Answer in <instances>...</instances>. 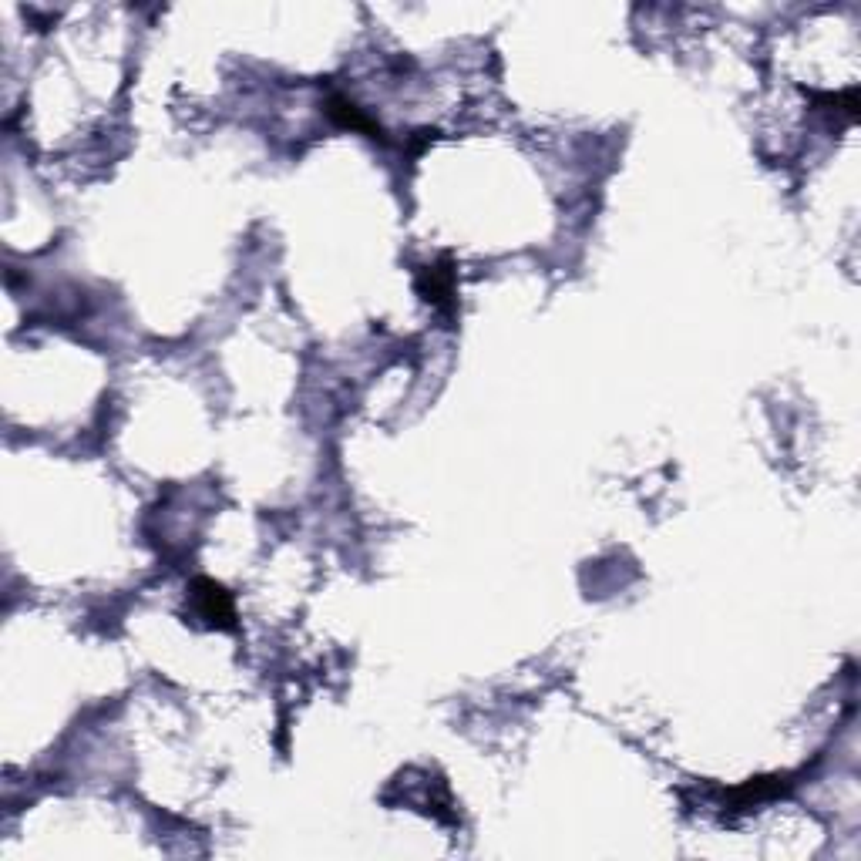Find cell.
<instances>
[{
	"label": "cell",
	"instance_id": "cell-1",
	"mask_svg": "<svg viewBox=\"0 0 861 861\" xmlns=\"http://www.w3.org/2000/svg\"><path fill=\"white\" fill-rule=\"evenodd\" d=\"M196 592V606H199V616L206 619V623L212 626H233V599H229V592L216 586L212 579H199L196 586H192Z\"/></svg>",
	"mask_w": 861,
	"mask_h": 861
},
{
	"label": "cell",
	"instance_id": "cell-2",
	"mask_svg": "<svg viewBox=\"0 0 861 861\" xmlns=\"http://www.w3.org/2000/svg\"><path fill=\"white\" fill-rule=\"evenodd\" d=\"M418 290L434 307H444L451 300V293H455V276H451V270H441V266H428V270H421Z\"/></svg>",
	"mask_w": 861,
	"mask_h": 861
}]
</instances>
